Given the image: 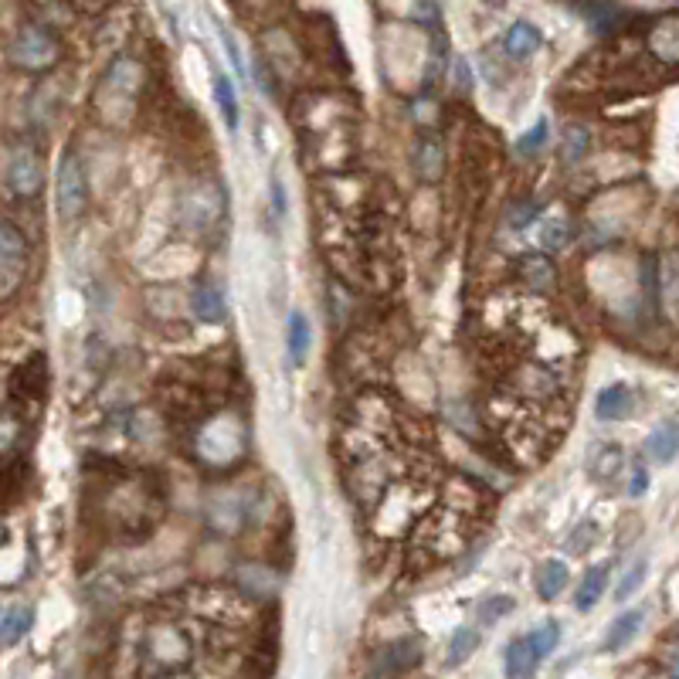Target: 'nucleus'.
Returning a JSON list of instances; mask_svg holds the SVG:
<instances>
[{
	"mask_svg": "<svg viewBox=\"0 0 679 679\" xmlns=\"http://www.w3.org/2000/svg\"><path fill=\"white\" fill-rule=\"evenodd\" d=\"M11 62L24 72H48L62 62V41L45 24H24L11 41Z\"/></svg>",
	"mask_w": 679,
	"mask_h": 679,
	"instance_id": "f257e3e1",
	"label": "nucleus"
},
{
	"mask_svg": "<svg viewBox=\"0 0 679 679\" xmlns=\"http://www.w3.org/2000/svg\"><path fill=\"white\" fill-rule=\"evenodd\" d=\"M85 205H89V181H85L82 157L69 150L54 174V208L65 221H78Z\"/></svg>",
	"mask_w": 679,
	"mask_h": 679,
	"instance_id": "f03ea898",
	"label": "nucleus"
},
{
	"mask_svg": "<svg viewBox=\"0 0 679 679\" xmlns=\"http://www.w3.org/2000/svg\"><path fill=\"white\" fill-rule=\"evenodd\" d=\"M27 279V242L14 224L0 221V303L17 296Z\"/></svg>",
	"mask_w": 679,
	"mask_h": 679,
	"instance_id": "7ed1b4c3",
	"label": "nucleus"
},
{
	"mask_svg": "<svg viewBox=\"0 0 679 679\" xmlns=\"http://www.w3.org/2000/svg\"><path fill=\"white\" fill-rule=\"evenodd\" d=\"M8 184L17 197H35L45 187V160L32 144H17L8 157Z\"/></svg>",
	"mask_w": 679,
	"mask_h": 679,
	"instance_id": "20e7f679",
	"label": "nucleus"
},
{
	"mask_svg": "<svg viewBox=\"0 0 679 679\" xmlns=\"http://www.w3.org/2000/svg\"><path fill=\"white\" fill-rule=\"evenodd\" d=\"M411 163H415V174L424 184L442 181V174H445V147H442V139L435 133H424L415 144V150H411Z\"/></svg>",
	"mask_w": 679,
	"mask_h": 679,
	"instance_id": "39448f33",
	"label": "nucleus"
},
{
	"mask_svg": "<svg viewBox=\"0 0 679 679\" xmlns=\"http://www.w3.org/2000/svg\"><path fill=\"white\" fill-rule=\"evenodd\" d=\"M649 54L669 69L679 65V14L659 17L653 24V32H649Z\"/></svg>",
	"mask_w": 679,
	"mask_h": 679,
	"instance_id": "423d86ee",
	"label": "nucleus"
},
{
	"mask_svg": "<svg viewBox=\"0 0 679 679\" xmlns=\"http://www.w3.org/2000/svg\"><path fill=\"white\" fill-rule=\"evenodd\" d=\"M14 398H27V402H38L41 394L48 391V360L38 354L27 363H21L14 371Z\"/></svg>",
	"mask_w": 679,
	"mask_h": 679,
	"instance_id": "0eeeda50",
	"label": "nucleus"
},
{
	"mask_svg": "<svg viewBox=\"0 0 679 679\" xmlns=\"http://www.w3.org/2000/svg\"><path fill=\"white\" fill-rule=\"evenodd\" d=\"M632 408H635V398L629 384H612L598 391V398H594V418L598 421H621L632 415Z\"/></svg>",
	"mask_w": 679,
	"mask_h": 679,
	"instance_id": "6e6552de",
	"label": "nucleus"
},
{
	"mask_svg": "<svg viewBox=\"0 0 679 679\" xmlns=\"http://www.w3.org/2000/svg\"><path fill=\"white\" fill-rule=\"evenodd\" d=\"M190 306H194V317L208 326L224 323V317H229V299H224L221 286H214V282H201L190 296Z\"/></svg>",
	"mask_w": 679,
	"mask_h": 679,
	"instance_id": "1a4fd4ad",
	"label": "nucleus"
},
{
	"mask_svg": "<svg viewBox=\"0 0 679 679\" xmlns=\"http://www.w3.org/2000/svg\"><path fill=\"white\" fill-rule=\"evenodd\" d=\"M541 45H544L541 27H533L530 21L509 24V32H506V38H503V51H506L514 62L530 59V54H536V48H541Z\"/></svg>",
	"mask_w": 679,
	"mask_h": 679,
	"instance_id": "9d476101",
	"label": "nucleus"
},
{
	"mask_svg": "<svg viewBox=\"0 0 679 679\" xmlns=\"http://www.w3.org/2000/svg\"><path fill=\"white\" fill-rule=\"evenodd\" d=\"M642 621H645V612H642V608H632V612H626V615H618V618L612 621V629H608L605 642H602V653H618V649H626V645L639 635Z\"/></svg>",
	"mask_w": 679,
	"mask_h": 679,
	"instance_id": "9b49d317",
	"label": "nucleus"
},
{
	"mask_svg": "<svg viewBox=\"0 0 679 679\" xmlns=\"http://www.w3.org/2000/svg\"><path fill=\"white\" fill-rule=\"evenodd\" d=\"M645 456L653 462H672L679 456V424L666 421L659 429L645 439Z\"/></svg>",
	"mask_w": 679,
	"mask_h": 679,
	"instance_id": "f8f14e48",
	"label": "nucleus"
},
{
	"mask_svg": "<svg viewBox=\"0 0 679 679\" xmlns=\"http://www.w3.org/2000/svg\"><path fill=\"white\" fill-rule=\"evenodd\" d=\"M568 581H571L568 564L557 560V557H551V560L541 564V571H536V594H541L544 602H554L557 594H560L564 588H568Z\"/></svg>",
	"mask_w": 679,
	"mask_h": 679,
	"instance_id": "ddd939ff",
	"label": "nucleus"
},
{
	"mask_svg": "<svg viewBox=\"0 0 679 679\" xmlns=\"http://www.w3.org/2000/svg\"><path fill=\"white\" fill-rule=\"evenodd\" d=\"M520 275L533 293H547L554 286V279H557V269H554V262L547 259V255L533 251L520 262Z\"/></svg>",
	"mask_w": 679,
	"mask_h": 679,
	"instance_id": "4468645a",
	"label": "nucleus"
},
{
	"mask_svg": "<svg viewBox=\"0 0 679 679\" xmlns=\"http://www.w3.org/2000/svg\"><path fill=\"white\" fill-rule=\"evenodd\" d=\"M621 462H626V452L618 445H598V448H591V456H588V472L598 479V483H612L621 472Z\"/></svg>",
	"mask_w": 679,
	"mask_h": 679,
	"instance_id": "2eb2a0df",
	"label": "nucleus"
},
{
	"mask_svg": "<svg viewBox=\"0 0 679 679\" xmlns=\"http://www.w3.org/2000/svg\"><path fill=\"white\" fill-rule=\"evenodd\" d=\"M32 626H35V612L27 605L8 608L4 618H0V645H4V649L17 645L27 632H32Z\"/></svg>",
	"mask_w": 679,
	"mask_h": 679,
	"instance_id": "dca6fc26",
	"label": "nucleus"
},
{
	"mask_svg": "<svg viewBox=\"0 0 679 679\" xmlns=\"http://www.w3.org/2000/svg\"><path fill=\"white\" fill-rule=\"evenodd\" d=\"M605 588H608V564H594V568L584 571V581H581V588H578V594H575L578 612H591L594 605H598V598L605 594Z\"/></svg>",
	"mask_w": 679,
	"mask_h": 679,
	"instance_id": "f3484780",
	"label": "nucleus"
},
{
	"mask_svg": "<svg viewBox=\"0 0 679 679\" xmlns=\"http://www.w3.org/2000/svg\"><path fill=\"white\" fill-rule=\"evenodd\" d=\"M536 666H541V663H536L533 659V653H530V645H527V635L523 639H514V642H509L506 645V653H503V669H506V676H530Z\"/></svg>",
	"mask_w": 679,
	"mask_h": 679,
	"instance_id": "a211bd4d",
	"label": "nucleus"
},
{
	"mask_svg": "<svg viewBox=\"0 0 679 679\" xmlns=\"http://www.w3.org/2000/svg\"><path fill=\"white\" fill-rule=\"evenodd\" d=\"M214 99L221 106V116H224V126H229L232 133L238 129L242 123V112H238V96H235V85L229 75H214Z\"/></svg>",
	"mask_w": 679,
	"mask_h": 679,
	"instance_id": "6ab92c4d",
	"label": "nucleus"
},
{
	"mask_svg": "<svg viewBox=\"0 0 679 679\" xmlns=\"http://www.w3.org/2000/svg\"><path fill=\"white\" fill-rule=\"evenodd\" d=\"M479 649V632L472 626H462L452 632V642H448V656H445V666H462L472 653Z\"/></svg>",
	"mask_w": 679,
	"mask_h": 679,
	"instance_id": "aec40b11",
	"label": "nucleus"
},
{
	"mask_svg": "<svg viewBox=\"0 0 679 679\" xmlns=\"http://www.w3.org/2000/svg\"><path fill=\"white\" fill-rule=\"evenodd\" d=\"M560 642V626L557 621H544L541 629H533L530 635H527V645H530V653H533V659L536 663H544L551 653H554V645Z\"/></svg>",
	"mask_w": 679,
	"mask_h": 679,
	"instance_id": "412c9836",
	"label": "nucleus"
},
{
	"mask_svg": "<svg viewBox=\"0 0 679 679\" xmlns=\"http://www.w3.org/2000/svg\"><path fill=\"white\" fill-rule=\"evenodd\" d=\"M286 344H289V357L293 363H303L306 360V350H309V323L299 309L289 313V330H286Z\"/></svg>",
	"mask_w": 679,
	"mask_h": 679,
	"instance_id": "4be33fe9",
	"label": "nucleus"
},
{
	"mask_svg": "<svg viewBox=\"0 0 679 679\" xmlns=\"http://www.w3.org/2000/svg\"><path fill=\"white\" fill-rule=\"evenodd\" d=\"M588 147H591V136H588L584 126H568V129H564V136H560V157L568 160V163H578L588 153Z\"/></svg>",
	"mask_w": 679,
	"mask_h": 679,
	"instance_id": "5701e85b",
	"label": "nucleus"
},
{
	"mask_svg": "<svg viewBox=\"0 0 679 679\" xmlns=\"http://www.w3.org/2000/svg\"><path fill=\"white\" fill-rule=\"evenodd\" d=\"M571 242V221L568 218H547L544 221V229H541V245L557 251Z\"/></svg>",
	"mask_w": 679,
	"mask_h": 679,
	"instance_id": "b1692460",
	"label": "nucleus"
},
{
	"mask_svg": "<svg viewBox=\"0 0 679 679\" xmlns=\"http://www.w3.org/2000/svg\"><path fill=\"white\" fill-rule=\"evenodd\" d=\"M411 649H418V642H398V645H391L387 653H381V659H391V663H381L378 666V672H405V669H411L418 659H405V653H411Z\"/></svg>",
	"mask_w": 679,
	"mask_h": 679,
	"instance_id": "393cba45",
	"label": "nucleus"
},
{
	"mask_svg": "<svg viewBox=\"0 0 679 679\" xmlns=\"http://www.w3.org/2000/svg\"><path fill=\"white\" fill-rule=\"evenodd\" d=\"M514 608H517V602L509 598V594H493V598H486L483 605H479V621H483V626H493V621L506 618Z\"/></svg>",
	"mask_w": 679,
	"mask_h": 679,
	"instance_id": "a878e982",
	"label": "nucleus"
},
{
	"mask_svg": "<svg viewBox=\"0 0 679 679\" xmlns=\"http://www.w3.org/2000/svg\"><path fill=\"white\" fill-rule=\"evenodd\" d=\"M547 133H551V126H547V120H536V126H530L523 136H520V144H517V150L523 153V157H530V153H541L544 147H547Z\"/></svg>",
	"mask_w": 679,
	"mask_h": 679,
	"instance_id": "bb28decb",
	"label": "nucleus"
},
{
	"mask_svg": "<svg viewBox=\"0 0 679 679\" xmlns=\"http://www.w3.org/2000/svg\"><path fill=\"white\" fill-rule=\"evenodd\" d=\"M21 418L14 415V411H0V456H4V452H11L17 442H21Z\"/></svg>",
	"mask_w": 679,
	"mask_h": 679,
	"instance_id": "cd10ccee",
	"label": "nucleus"
},
{
	"mask_svg": "<svg viewBox=\"0 0 679 679\" xmlns=\"http://www.w3.org/2000/svg\"><path fill=\"white\" fill-rule=\"evenodd\" d=\"M645 571H649V560H635L632 568H629V575L618 581V588H615V598H618V602H626L629 594H632V591L645 581Z\"/></svg>",
	"mask_w": 679,
	"mask_h": 679,
	"instance_id": "c85d7f7f",
	"label": "nucleus"
},
{
	"mask_svg": "<svg viewBox=\"0 0 679 679\" xmlns=\"http://www.w3.org/2000/svg\"><path fill=\"white\" fill-rule=\"evenodd\" d=\"M594 541H598V527H594V523H581V527L568 536V551H571V554H584V551L594 547Z\"/></svg>",
	"mask_w": 679,
	"mask_h": 679,
	"instance_id": "c756f323",
	"label": "nucleus"
},
{
	"mask_svg": "<svg viewBox=\"0 0 679 679\" xmlns=\"http://www.w3.org/2000/svg\"><path fill=\"white\" fill-rule=\"evenodd\" d=\"M645 486H649V476H645L642 466H635V469H632V486H629V493H632V496H642Z\"/></svg>",
	"mask_w": 679,
	"mask_h": 679,
	"instance_id": "7c9ffc66",
	"label": "nucleus"
},
{
	"mask_svg": "<svg viewBox=\"0 0 679 679\" xmlns=\"http://www.w3.org/2000/svg\"><path fill=\"white\" fill-rule=\"evenodd\" d=\"M221 41H224V48H229V59H232V65H235L238 72H245V65H242V54H238V45L232 41V35H229V32H221Z\"/></svg>",
	"mask_w": 679,
	"mask_h": 679,
	"instance_id": "2f4dec72",
	"label": "nucleus"
},
{
	"mask_svg": "<svg viewBox=\"0 0 679 679\" xmlns=\"http://www.w3.org/2000/svg\"><path fill=\"white\" fill-rule=\"evenodd\" d=\"M8 541H11V533H8V527H4V523H0V547H4Z\"/></svg>",
	"mask_w": 679,
	"mask_h": 679,
	"instance_id": "473e14b6",
	"label": "nucleus"
},
{
	"mask_svg": "<svg viewBox=\"0 0 679 679\" xmlns=\"http://www.w3.org/2000/svg\"><path fill=\"white\" fill-rule=\"evenodd\" d=\"M486 8H506V0H483Z\"/></svg>",
	"mask_w": 679,
	"mask_h": 679,
	"instance_id": "72a5a7b5",
	"label": "nucleus"
},
{
	"mask_svg": "<svg viewBox=\"0 0 679 679\" xmlns=\"http://www.w3.org/2000/svg\"><path fill=\"white\" fill-rule=\"evenodd\" d=\"M672 672H679V659H676V663H672Z\"/></svg>",
	"mask_w": 679,
	"mask_h": 679,
	"instance_id": "f704fd0d",
	"label": "nucleus"
}]
</instances>
